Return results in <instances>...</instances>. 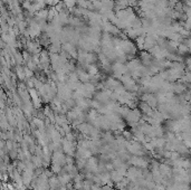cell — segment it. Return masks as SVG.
I'll list each match as a JSON object with an SVG mask.
<instances>
[{
  "label": "cell",
  "instance_id": "19",
  "mask_svg": "<svg viewBox=\"0 0 191 190\" xmlns=\"http://www.w3.org/2000/svg\"><path fill=\"white\" fill-rule=\"evenodd\" d=\"M189 153H190V154H191V146H190V148H189Z\"/></svg>",
  "mask_w": 191,
  "mask_h": 190
},
{
  "label": "cell",
  "instance_id": "6",
  "mask_svg": "<svg viewBox=\"0 0 191 190\" xmlns=\"http://www.w3.org/2000/svg\"><path fill=\"white\" fill-rule=\"evenodd\" d=\"M29 94H30V97H31V102L35 104V106L38 109L40 107V99H39V93H38V91L35 89H29Z\"/></svg>",
  "mask_w": 191,
  "mask_h": 190
},
{
  "label": "cell",
  "instance_id": "1",
  "mask_svg": "<svg viewBox=\"0 0 191 190\" xmlns=\"http://www.w3.org/2000/svg\"><path fill=\"white\" fill-rule=\"evenodd\" d=\"M129 163L133 167H138L141 168V169H146V168L150 166V161L146 159V158H143V156H132L130 158Z\"/></svg>",
  "mask_w": 191,
  "mask_h": 190
},
{
  "label": "cell",
  "instance_id": "15",
  "mask_svg": "<svg viewBox=\"0 0 191 190\" xmlns=\"http://www.w3.org/2000/svg\"><path fill=\"white\" fill-rule=\"evenodd\" d=\"M172 89L175 93H182V92H185V86L183 84H174L173 86H172Z\"/></svg>",
  "mask_w": 191,
  "mask_h": 190
},
{
  "label": "cell",
  "instance_id": "11",
  "mask_svg": "<svg viewBox=\"0 0 191 190\" xmlns=\"http://www.w3.org/2000/svg\"><path fill=\"white\" fill-rule=\"evenodd\" d=\"M16 74H17L18 78H19L20 81H24V79L26 78L25 69H24V68H23L21 66H20V65H17V67H16Z\"/></svg>",
  "mask_w": 191,
  "mask_h": 190
},
{
  "label": "cell",
  "instance_id": "3",
  "mask_svg": "<svg viewBox=\"0 0 191 190\" xmlns=\"http://www.w3.org/2000/svg\"><path fill=\"white\" fill-rule=\"evenodd\" d=\"M141 101L148 103L152 109H155L158 106V104H159L158 97L154 96V95H152L151 93H144V94H142L141 95Z\"/></svg>",
  "mask_w": 191,
  "mask_h": 190
},
{
  "label": "cell",
  "instance_id": "5",
  "mask_svg": "<svg viewBox=\"0 0 191 190\" xmlns=\"http://www.w3.org/2000/svg\"><path fill=\"white\" fill-rule=\"evenodd\" d=\"M152 57L153 56L149 53V51H145V50H142L141 51V54H140V61H141V63L144 65V66H146V67H150L153 64V59H152Z\"/></svg>",
  "mask_w": 191,
  "mask_h": 190
},
{
  "label": "cell",
  "instance_id": "14",
  "mask_svg": "<svg viewBox=\"0 0 191 190\" xmlns=\"http://www.w3.org/2000/svg\"><path fill=\"white\" fill-rule=\"evenodd\" d=\"M135 43H136V46H138V48H140V49H144V43H145V37L144 36H140V37H138V38L135 39Z\"/></svg>",
  "mask_w": 191,
  "mask_h": 190
},
{
  "label": "cell",
  "instance_id": "7",
  "mask_svg": "<svg viewBox=\"0 0 191 190\" xmlns=\"http://www.w3.org/2000/svg\"><path fill=\"white\" fill-rule=\"evenodd\" d=\"M77 74H78V78H79V82L81 83H88V82H91V75L88 74V73L84 72L83 69H77Z\"/></svg>",
  "mask_w": 191,
  "mask_h": 190
},
{
  "label": "cell",
  "instance_id": "18",
  "mask_svg": "<svg viewBox=\"0 0 191 190\" xmlns=\"http://www.w3.org/2000/svg\"><path fill=\"white\" fill-rule=\"evenodd\" d=\"M90 2H92V4H94V2H96V1H98V0H88Z\"/></svg>",
  "mask_w": 191,
  "mask_h": 190
},
{
  "label": "cell",
  "instance_id": "16",
  "mask_svg": "<svg viewBox=\"0 0 191 190\" xmlns=\"http://www.w3.org/2000/svg\"><path fill=\"white\" fill-rule=\"evenodd\" d=\"M24 69H25V74H26V77H27V79L28 78H33V75H34V72L30 69V68H28V67H24Z\"/></svg>",
  "mask_w": 191,
  "mask_h": 190
},
{
  "label": "cell",
  "instance_id": "2",
  "mask_svg": "<svg viewBox=\"0 0 191 190\" xmlns=\"http://www.w3.org/2000/svg\"><path fill=\"white\" fill-rule=\"evenodd\" d=\"M66 156L67 154H65L62 150L55 151L51 153V163H58L61 166H66Z\"/></svg>",
  "mask_w": 191,
  "mask_h": 190
},
{
  "label": "cell",
  "instance_id": "4",
  "mask_svg": "<svg viewBox=\"0 0 191 190\" xmlns=\"http://www.w3.org/2000/svg\"><path fill=\"white\" fill-rule=\"evenodd\" d=\"M102 29L104 30V33H108L111 35H120V33H121V29L116 27L111 21H103Z\"/></svg>",
  "mask_w": 191,
  "mask_h": 190
},
{
  "label": "cell",
  "instance_id": "9",
  "mask_svg": "<svg viewBox=\"0 0 191 190\" xmlns=\"http://www.w3.org/2000/svg\"><path fill=\"white\" fill-rule=\"evenodd\" d=\"M123 178H124V176H122L118 170H113L112 172H111V179H112V181L114 184H118L120 181H122Z\"/></svg>",
  "mask_w": 191,
  "mask_h": 190
},
{
  "label": "cell",
  "instance_id": "13",
  "mask_svg": "<svg viewBox=\"0 0 191 190\" xmlns=\"http://www.w3.org/2000/svg\"><path fill=\"white\" fill-rule=\"evenodd\" d=\"M63 166L61 164H58V163H51V170L54 172V174H59V173L63 171Z\"/></svg>",
  "mask_w": 191,
  "mask_h": 190
},
{
  "label": "cell",
  "instance_id": "12",
  "mask_svg": "<svg viewBox=\"0 0 191 190\" xmlns=\"http://www.w3.org/2000/svg\"><path fill=\"white\" fill-rule=\"evenodd\" d=\"M87 69H88V74L91 76H95V75H98V67L96 66L95 64H91L87 66Z\"/></svg>",
  "mask_w": 191,
  "mask_h": 190
},
{
  "label": "cell",
  "instance_id": "10",
  "mask_svg": "<svg viewBox=\"0 0 191 190\" xmlns=\"http://www.w3.org/2000/svg\"><path fill=\"white\" fill-rule=\"evenodd\" d=\"M48 10H49V11H48V20H49V21H53V20H54V18H55V17H56L59 12L56 10L55 6H51Z\"/></svg>",
  "mask_w": 191,
  "mask_h": 190
},
{
  "label": "cell",
  "instance_id": "8",
  "mask_svg": "<svg viewBox=\"0 0 191 190\" xmlns=\"http://www.w3.org/2000/svg\"><path fill=\"white\" fill-rule=\"evenodd\" d=\"M48 9H41V10L36 12V19L37 20H48Z\"/></svg>",
  "mask_w": 191,
  "mask_h": 190
},
{
  "label": "cell",
  "instance_id": "17",
  "mask_svg": "<svg viewBox=\"0 0 191 190\" xmlns=\"http://www.w3.org/2000/svg\"><path fill=\"white\" fill-rule=\"evenodd\" d=\"M66 164H74V159L72 156H66Z\"/></svg>",
  "mask_w": 191,
  "mask_h": 190
}]
</instances>
